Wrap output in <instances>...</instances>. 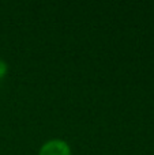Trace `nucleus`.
I'll list each match as a JSON object with an SVG mask.
<instances>
[{"mask_svg":"<svg viewBox=\"0 0 154 155\" xmlns=\"http://www.w3.org/2000/svg\"><path fill=\"white\" fill-rule=\"evenodd\" d=\"M38 155H71V148L62 139H52L44 143Z\"/></svg>","mask_w":154,"mask_h":155,"instance_id":"f257e3e1","label":"nucleus"},{"mask_svg":"<svg viewBox=\"0 0 154 155\" xmlns=\"http://www.w3.org/2000/svg\"><path fill=\"white\" fill-rule=\"evenodd\" d=\"M8 71V67H7V63L4 61V60L0 59V80L3 79V78L5 76V74H7Z\"/></svg>","mask_w":154,"mask_h":155,"instance_id":"f03ea898","label":"nucleus"}]
</instances>
